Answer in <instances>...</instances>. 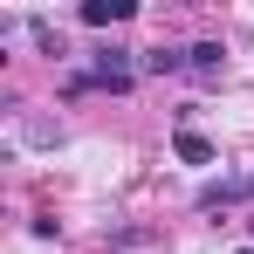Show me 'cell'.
<instances>
[{
  "label": "cell",
  "mask_w": 254,
  "mask_h": 254,
  "mask_svg": "<svg viewBox=\"0 0 254 254\" xmlns=\"http://www.w3.org/2000/svg\"><path fill=\"white\" fill-rule=\"evenodd\" d=\"M137 14V0H83V28H117Z\"/></svg>",
  "instance_id": "1"
},
{
  "label": "cell",
  "mask_w": 254,
  "mask_h": 254,
  "mask_svg": "<svg viewBox=\"0 0 254 254\" xmlns=\"http://www.w3.org/2000/svg\"><path fill=\"white\" fill-rule=\"evenodd\" d=\"M186 69H192L199 83H213V76L227 69V48H220V42H192V48H186Z\"/></svg>",
  "instance_id": "2"
},
{
  "label": "cell",
  "mask_w": 254,
  "mask_h": 254,
  "mask_svg": "<svg viewBox=\"0 0 254 254\" xmlns=\"http://www.w3.org/2000/svg\"><path fill=\"white\" fill-rule=\"evenodd\" d=\"M186 48H137V76H179Z\"/></svg>",
  "instance_id": "3"
},
{
  "label": "cell",
  "mask_w": 254,
  "mask_h": 254,
  "mask_svg": "<svg viewBox=\"0 0 254 254\" xmlns=\"http://www.w3.org/2000/svg\"><path fill=\"white\" fill-rule=\"evenodd\" d=\"M172 151H179L186 165H213V144L199 137V130H172Z\"/></svg>",
  "instance_id": "4"
},
{
  "label": "cell",
  "mask_w": 254,
  "mask_h": 254,
  "mask_svg": "<svg viewBox=\"0 0 254 254\" xmlns=\"http://www.w3.org/2000/svg\"><path fill=\"white\" fill-rule=\"evenodd\" d=\"M241 254H254V248H241Z\"/></svg>",
  "instance_id": "5"
}]
</instances>
